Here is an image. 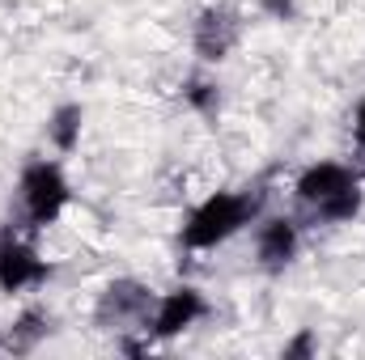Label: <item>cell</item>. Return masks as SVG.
I'll use <instances>...</instances> for the list:
<instances>
[{"label":"cell","instance_id":"3","mask_svg":"<svg viewBox=\"0 0 365 360\" xmlns=\"http://www.w3.org/2000/svg\"><path fill=\"white\" fill-rule=\"evenodd\" d=\"M73 203V182L56 157H30L17 174V221L26 233L51 229Z\"/></svg>","mask_w":365,"mask_h":360},{"label":"cell","instance_id":"10","mask_svg":"<svg viewBox=\"0 0 365 360\" xmlns=\"http://www.w3.org/2000/svg\"><path fill=\"white\" fill-rule=\"evenodd\" d=\"M81 127H86V106L81 102H60L47 115V140H51V149L56 153H77Z\"/></svg>","mask_w":365,"mask_h":360},{"label":"cell","instance_id":"15","mask_svg":"<svg viewBox=\"0 0 365 360\" xmlns=\"http://www.w3.org/2000/svg\"><path fill=\"white\" fill-rule=\"evenodd\" d=\"M0 352H4V331H0Z\"/></svg>","mask_w":365,"mask_h":360},{"label":"cell","instance_id":"11","mask_svg":"<svg viewBox=\"0 0 365 360\" xmlns=\"http://www.w3.org/2000/svg\"><path fill=\"white\" fill-rule=\"evenodd\" d=\"M182 102H187L195 115L217 119V110H221V85H217V77H204V73L187 77V81H182Z\"/></svg>","mask_w":365,"mask_h":360},{"label":"cell","instance_id":"6","mask_svg":"<svg viewBox=\"0 0 365 360\" xmlns=\"http://www.w3.org/2000/svg\"><path fill=\"white\" fill-rule=\"evenodd\" d=\"M200 318H208V297L195 284H175L170 292H158V305H153L145 335L166 344V339H179L182 331H191Z\"/></svg>","mask_w":365,"mask_h":360},{"label":"cell","instance_id":"7","mask_svg":"<svg viewBox=\"0 0 365 360\" xmlns=\"http://www.w3.org/2000/svg\"><path fill=\"white\" fill-rule=\"evenodd\" d=\"M297 255H302L297 216H284V212L264 216L259 212V221H255V268L268 271V275H280L297 263Z\"/></svg>","mask_w":365,"mask_h":360},{"label":"cell","instance_id":"2","mask_svg":"<svg viewBox=\"0 0 365 360\" xmlns=\"http://www.w3.org/2000/svg\"><path fill=\"white\" fill-rule=\"evenodd\" d=\"M293 199L319 225H349L361 216L365 179L361 170H353L344 162H310L293 179Z\"/></svg>","mask_w":365,"mask_h":360},{"label":"cell","instance_id":"14","mask_svg":"<svg viewBox=\"0 0 365 360\" xmlns=\"http://www.w3.org/2000/svg\"><path fill=\"white\" fill-rule=\"evenodd\" d=\"M353 140H357V149L365 153V97L357 102V110H353Z\"/></svg>","mask_w":365,"mask_h":360},{"label":"cell","instance_id":"13","mask_svg":"<svg viewBox=\"0 0 365 360\" xmlns=\"http://www.w3.org/2000/svg\"><path fill=\"white\" fill-rule=\"evenodd\" d=\"M259 9H264L272 21H297V17H302L297 0H259Z\"/></svg>","mask_w":365,"mask_h":360},{"label":"cell","instance_id":"4","mask_svg":"<svg viewBox=\"0 0 365 360\" xmlns=\"http://www.w3.org/2000/svg\"><path fill=\"white\" fill-rule=\"evenodd\" d=\"M158 305V288H149L136 275H119L110 284H102L98 301H93V327L110 331V335H128V331H145Z\"/></svg>","mask_w":365,"mask_h":360},{"label":"cell","instance_id":"8","mask_svg":"<svg viewBox=\"0 0 365 360\" xmlns=\"http://www.w3.org/2000/svg\"><path fill=\"white\" fill-rule=\"evenodd\" d=\"M51 280V263L34 250L30 238L0 233V292H30Z\"/></svg>","mask_w":365,"mask_h":360},{"label":"cell","instance_id":"12","mask_svg":"<svg viewBox=\"0 0 365 360\" xmlns=\"http://www.w3.org/2000/svg\"><path fill=\"white\" fill-rule=\"evenodd\" d=\"M314 352H319V344H314V335H310V331H297V335H293V339H289V344L280 348V356H284V360L314 356Z\"/></svg>","mask_w":365,"mask_h":360},{"label":"cell","instance_id":"5","mask_svg":"<svg viewBox=\"0 0 365 360\" xmlns=\"http://www.w3.org/2000/svg\"><path fill=\"white\" fill-rule=\"evenodd\" d=\"M242 43V13L234 4H208L191 21V51L200 64H225Z\"/></svg>","mask_w":365,"mask_h":360},{"label":"cell","instance_id":"9","mask_svg":"<svg viewBox=\"0 0 365 360\" xmlns=\"http://www.w3.org/2000/svg\"><path fill=\"white\" fill-rule=\"evenodd\" d=\"M51 331H56L51 309H43V305H26V309L13 318V327H4V352L26 356V352H34L43 339H51Z\"/></svg>","mask_w":365,"mask_h":360},{"label":"cell","instance_id":"1","mask_svg":"<svg viewBox=\"0 0 365 360\" xmlns=\"http://www.w3.org/2000/svg\"><path fill=\"white\" fill-rule=\"evenodd\" d=\"M264 212V191L259 186H234V191H212L208 199H200L179 229V246L200 255V250H217L230 238H238L242 229H251Z\"/></svg>","mask_w":365,"mask_h":360}]
</instances>
